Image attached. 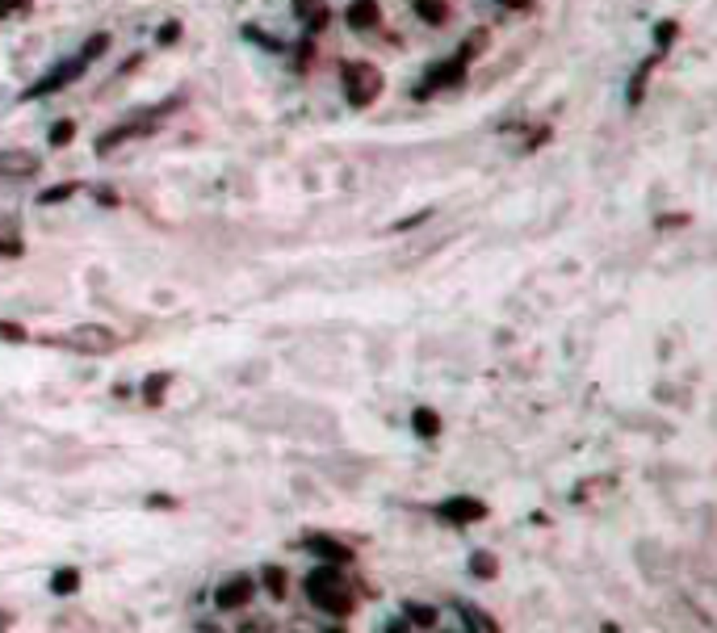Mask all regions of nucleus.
Returning a JSON list of instances; mask_svg holds the SVG:
<instances>
[{
	"label": "nucleus",
	"mask_w": 717,
	"mask_h": 633,
	"mask_svg": "<svg viewBox=\"0 0 717 633\" xmlns=\"http://www.w3.org/2000/svg\"><path fill=\"white\" fill-rule=\"evenodd\" d=\"M307 595H311V604L319 608V612H327V617H336V621L353 617V608H357L349 579H344L340 566H332V562L307 575Z\"/></svg>",
	"instance_id": "nucleus-1"
},
{
	"label": "nucleus",
	"mask_w": 717,
	"mask_h": 633,
	"mask_svg": "<svg viewBox=\"0 0 717 633\" xmlns=\"http://www.w3.org/2000/svg\"><path fill=\"white\" fill-rule=\"evenodd\" d=\"M105 46H109V34H92L89 43L80 46V55H72V59H67V63H59L50 76H43L34 89H26V92H21V101H38V97H50V92H59L63 84H72L76 76H84V72H89L92 59H101V50H105Z\"/></svg>",
	"instance_id": "nucleus-2"
},
{
	"label": "nucleus",
	"mask_w": 717,
	"mask_h": 633,
	"mask_svg": "<svg viewBox=\"0 0 717 633\" xmlns=\"http://www.w3.org/2000/svg\"><path fill=\"white\" fill-rule=\"evenodd\" d=\"M340 80H344V97H349V105L353 109H369L382 89H386V80H382V72L373 67V63H344L340 67Z\"/></svg>",
	"instance_id": "nucleus-3"
},
{
	"label": "nucleus",
	"mask_w": 717,
	"mask_h": 633,
	"mask_svg": "<svg viewBox=\"0 0 717 633\" xmlns=\"http://www.w3.org/2000/svg\"><path fill=\"white\" fill-rule=\"evenodd\" d=\"M180 101L173 97V101H164V105H155L151 114H135V118H126L122 126H114V131H105V135L97 138V155H109L114 147H122V143H131V138L138 135H151L155 131V118H164V114H173Z\"/></svg>",
	"instance_id": "nucleus-4"
},
{
	"label": "nucleus",
	"mask_w": 717,
	"mask_h": 633,
	"mask_svg": "<svg viewBox=\"0 0 717 633\" xmlns=\"http://www.w3.org/2000/svg\"><path fill=\"white\" fill-rule=\"evenodd\" d=\"M55 344H63V348H72V353H80V357H101V353H114V348H118V336H114L105 323H80V327H72L67 336H59Z\"/></svg>",
	"instance_id": "nucleus-5"
},
{
	"label": "nucleus",
	"mask_w": 717,
	"mask_h": 633,
	"mask_svg": "<svg viewBox=\"0 0 717 633\" xmlns=\"http://www.w3.org/2000/svg\"><path fill=\"white\" fill-rule=\"evenodd\" d=\"M437 516L461 529V524L483 520V516H487V503H483V499H470V495H449L445 503H437Z\"/></svg>",
	"instance_id": "nucleus-6"
},
{
	"label": "nucleus",
	"mask_w": 717,
	"mask_h": 633,
	"mask_svg": "<svg viewBox=\"0 0 717 633\" xmlns=\"http://www.w3.org/2000/svg\"><path fill=\"white\" fill-rule=\"evenodd\" d=\"M466 59L461 55H453V59H445V63H437V67H428V76H424V84H420V97H428V92H437V89H453V84H461L466 80Z\"/></svg>",
	"instance_id": "nucleus-7"
},
{
	"label": "nucleus",
	"mask_w": 717,
	"mask_h": 633,
	"mask_svg": "<svg viewBox=\"0 0 717 633\" xmlns=\"http://www.w3.org/2000/svg\"><path fill=\"white\" fill-rule=\"evenodd\" d=\"M256 595V579L252 575H231L223 588L214 591V604L223 612H235V608H248V600Z\"/></svg>",
	"instance_id": "nucleus-8"
},
{
	"label": "nucleus",
	"mask_w": 717,
	"mask_h": 633,
	"mask_svg": "<svg viewBox=\"0 0 717 633\" xmlns=\"http://www.w3.org/2000/svg\"><path fill=\"white\" fill-rule=\"evenodd\" d=\"M43 168L34 151H0V181H30Z\"/></svg>",
	"instance_id": "nucleus-9"
},
{
	"label": "nucleus",
	"mask_w": 717,
	"mask_h": 633,
	"mask_svg": "<svg viewBox=\"0 0 717 633\" xmlns=\"http://www.w3.org/2000/svg\"><path fill=\"white\" fill-rule=\"evenodd\" d=\"M302 545H307L311 554H319L323 562H332V566H349V562H353V549H349V545L332 541V537H323V533H311Z\"/></svg>",
	"instance_id": "nucleus-10"
},
{
	"label": "nucleus",
	"mask_w": 717,
	"mask_h": 633,
	"mask_svg": "<svg viewBox=\"0 0 717 633\" xmlns=\"http://www.w3.org/2000/svg\"><path fill=\"white\" fill-rule=\"evenodd\" d=\"M344 21H349L353 30H373V26L382 21V9H378V0H353V4L344 9Z\"/></svg>",
	"instance_id": "nucleus-11"
},
{
	"label": "nucleus",
	"mask_w": 717,
	"mask_h": 633,
	"mask_svg": "<svg viewBox=\"0 0 717 633\" xmlns=\"http://www.w3.org/2000/svg\"><path fill=\"white\" fill-rule=\"evenodd\" d=\"M461 621H466V629H474V633H495L499 629L491 612H483V608H474V604H461Z\"/></svg>",
	"instance_id": "nucleus-12"
},
{
	"label": "nucleus",
	"mask_w": 717,
	"mask_h": 633,
	"mask_svg": "<svg viewBox=\"0 0 717 633\" xmlns=\"http://www.w3.org/2000/svg\"><path fill=\"white\" fill-rule=\"evenodd\" d=\"M411 428H415L420 436H437V432H441V415L432 407H415L411 411Z\"/></svg>",
	"instance_id": "nucleus-13"
},
{
	"label": "nucleus",
	"mask_w": 717,
	"mask_h": 633,
	"mask_svg": "<svg viewBox=\"0 0 717 633\" xmlns=\"http://www.w3.org/2000/svg\"><path fill=\"white\" fill-rule=\"evenodd\" d=\"M173 386V373H151L147 382H143V399L151 403V407H160L164 403V390Z\"/></svg>",
	"instance_id": "nucleus-14"
},
{
	"label": "nucleus",
	"mask_w": 717,
	"mask_h": 633,
	"mask_svg": "<svg viewBox=\"0 0 717 633\" xmlns=\"http://www.w3.org/2000/svg\"><path fill=\"white\" fill-rule=\"evenodd\" d=\"M50 591H55V595H72V591H80V571H76V566H63V571H55Z\"/></svg>",
	"instance_id": "nucleus-15"
},
{
	"label": "nucleus",
	"mask_w": 717,
	"mask_h": 633,
	"mask_svg": "<svg viewBox=\"0 0 717 633\" xmlns=\"http://www.w3.org/2000/svg\"><path fill=\"white\" fill-rule=\"evenodd\" d=\"M403 612H407V621H411L415 629H432V625H437V608H428V604H415V600H411Z\"/></svg>",
	"instance_id": "nucleus-16"
},
{
	"label": "nucleus",
	"mask_w": 717,
	"mask_h": 633,
	"mask_svg": "<svg viewBox=\"0 0 717 633\" xmlns=\"http://www.w3.org/2000/svg\"><path fill=\"white\" fill-rule=\"evenodd\" d=\"M655 63H659V55H650V59H646V63H642V67L633 72V80H629V105H637V101H642V89H646V76H650V67H655Z\"/></svg>",
	"instance_id": "nucleus-17"
},
{
	"label": "nucleus",
	"mask_w": 717,
	"mask_h": 633,
	"mask_svg": "<svg viewBox=\"0 0 717 633\" xmlns=\"http://www.w3.org/2000/svg\"><path fill=\"white\" fill-rule=\"evenodd\" d=\"M261 583L269 588V595L281 600V595H285V571H281V566H265V571H261Z\"/></svg>",
	"instance_id": "nucleus-18"
},
{
	"label": "nucleus",
	"mask_w": 717,
	"mask_h": 633,
	"mask_svg": "<svg viewBox=\"0 0 717 633\" xmlns=\"http://www.w3.org/2000/svg\"><path fill=\"white\" fill-rule=\"evenodd\" d=\"M415 9L428 17V26H441V21L449 17V9L441 4V0H415Z\"/></svg>",
	"instance_id": "nucleus-19"
},
{
	"label": "nucleus",
	"mask_w": 717,
	"mask_h": 633,
	"mask_svg": "<svg viewBox=\"0 0 717 633\" xmlns=\"http://www.w3.org/2000/svg\"><path fill=\"white\" fill-rule=\"evenodd\" d=\"M495 558L491 554H474V562H470V575H478V579H495Z\"/></svg>",
	"instance_id": "nucleus-20"
},
{
	"label": "nucleus",
	"mask_w": 717,
	"mask_h": 633,
	"mask_svg": "<svg viewBox=\"0 0 717 633\" xmlns=\"http://www.w3.org/2000/svg\"><path fill=\"white\" fill-rule=\"evenodd\" d=\"M72 138H76V122H67V118H63V122L50 131V147H67Z\"/></svg>",
	"instance_id": "nucleus-21"
},
{
	"label": "nucleus",
	"mask_w": 717,
	"mask_h": 633,
	"mask_svg": "<svg viewBox=\"0 0 717 633\" xmlns=\"http://www.w3.org/2000/svg\"><path fill=\"white\" fill-rule=\"evenodd\" d=\"M76 189H80L76 181H63V185H55V189H46V193L38 197V202H43V206H50V202H63V197H72Z\"/></svg>",
	"instance_id": "nucleus-22"
},
{
	"label": "nucleus",
	"mask_w": 717,
	"mask_h": 633,
	"mask_svg": "<svg viewBox=\"0 0 717 633\" xmlns=\"http://www.w3.org/2000/svg\"><path fill=\"white\" fill-rule=\"evenodd\" d=\"M0 340H13V344H17V340H26V327H21V323L0 319Z\"/></svg>",
	"instance_id": "nucleus-23"
},
{
	"label": "nucleus",
	"mask_w": 717,
	"mask_h": 633,
	"mask_svg": "<svg viewBox=\"0 0 717 633\" xmlns=\"http://www.w3.org/2000/svg\"><path fill=\"white\" fill-rule=\"evenodd\" d=\"M155 38H160L164 46H173V43L180 38V21H168V26H160V34H155Z\"/></svg>",
	"instance_id": "nucleus-24"
},
{
	"label": "nucleus",
	"mask_w": 717,
	"mask_h": 633,
	"mask_svg": "<svg viewBox=\"0 0 717 633\" xmlns=\"http://www.w3.org/2000/svg\"><path fill=\"white\" fill-rule=\"evenodd\" d=\"M21 252H26V248H21V239H0V256H4V260H17Z\"/></svg>",
	"instance_id": "nucleus-25"
},
{
	"label": "nucleus",
	"mask_w": 717,
	"mask_h": 633,
	"mask_svg": "<svg viewBox=\"0 0 717 633\" xmlns=\"http://www.w3.org/2000/svg\"><path fill=\"white\" fill-rule=\"evenodd\" d=\"M675 34H679V26H675V21H663V26H659V46H667Z\"/></svg>",
	"instance_id": "nucleus-26"
},
{
	"label": "nucleus",
	"mask_w": 717,
	"mask_h": 633,
	"mask_svg": "<svg viewBox=\"0 0 717 633\" xmlns=\"http://www.w3.org/2000/svg\"><path fill=\"white\" fill-rule=\"evenodd\" d=\"M684 223H688V214H684V219H679V214H663V219H659V226H684Z\"/></svg>",
	"instance_id": "nucleus-27"
},
{
	"label": "nucleus",
	"mask_w": 717,
	"mask_h": 633,
	"mask_svg": "<svg viewBox=\"0 0 717 633\" xmlns=\"http://www.w3.org/2000/svg\"><path fill=\"white\" fill-rule=\"evenodd\" d=\"M503 9H533V0H499Z\"/></svg>",
	"instance_id": "nucleus-28"
},
{
	"label": "nucleus",
	"mask_w": 717,
	"mask_h": 633,
	"mask_svg": "<svg viewBox=\"0 0 717 633\" xmlns=\"http://www.w3.org/2000/svg\"><path fill=\"white\" fill-rule=\"evenodd\" d=\"M386 629H390V633H403V629H411V625H407L403 617H395V621H390V625H386Z\"/></svg>",
	"instance_id": "nucleus-29"
}]
</instances>
